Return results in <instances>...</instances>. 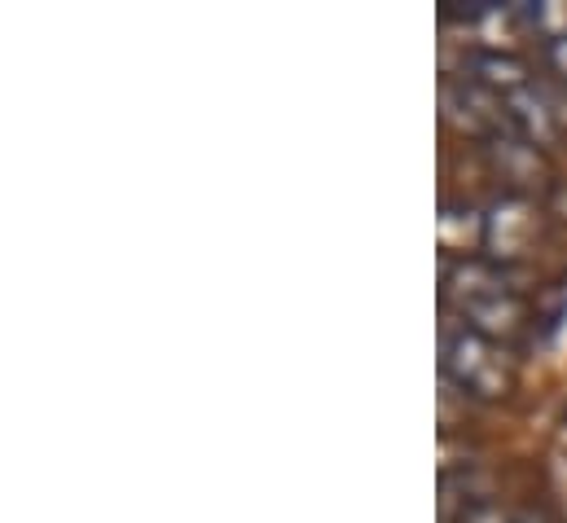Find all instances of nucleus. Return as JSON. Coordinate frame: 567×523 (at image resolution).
<instances>
[{
    "instance_id": "4",
    "label": "nucleus",
    "mask_w": 567,
    "mask_h": 523,
    "mask_svg": "<svg viewBox=\"0 0 567 523\" xmlns=\"http://www.w3.org/2000/svg\"><path fill=\"white\" fill-rule=\"evenodd\" d=\"M457 523H537L533 515H524V511H511V506H502V502H466L462 506V515Z\"/></svg>"
},
{
    "instance_id": "2",
    "label": "nucleus",
    "mask_w": 567,
    "mask_h": 523,
    "mask_svg": "<svg viewBox=\"0 0 567 523\" xmlns=\"http://www.w3.org/2000/svg\"><path fill=\"white\" fill-rule=\"evenodd\" d=\"M444 375L453 379V388H462L475 400H502L515 388V366L506 348L466 321L444 326Z\"/></svg>"
},
{
    "instance_id": "1",
    "label": "nucleus",
    "mask_w": 567,
    "mask_h": 523,
    "mask_svg": "<svg viewBox=\"0 0 567 523\" xmlns=\"http://www.w3.org/2000/svg\"><path fill=\"white\" fill-rule=\"evenodd\" d=\"M444 299H453L466 317V326H475L480 335L506 343L524 330L528 308L519 299V290L506 281V273L488 260H462L444 268Z\"/></svg>"
},
{
    "instance_id": "5",
    "label": "nucleus",
    "mask_w": 567,
    "mask_h": 523,
    "mask_svg": "<svg viewBox=\"0 0 567 523\" xmlns=\"http://www.w3.org/2000/svg\"><path fill=\"white\" fill-rule=\"evenodd\" d=\"M550 62H555V71L567 80V35H559V40H550Z\"/></svg>"
},
{
    "instance_id": "3",
    "label": "nucleus",
    "mask_w": 567,
    "mask_h": 523,
    "mask_svg": "<svg viewBox=\"0 0 567 523\" xmlns=\"http://www.w3.org/2000/svg\"><path fill=\"white\" fill-rule=\"evenodd\" d=\"M528 238H533V216H528V207L519 198H506V203H497L488 212L484 243H488L493 256H519L528 247Z\"/></svg>"
}]
</instances>
